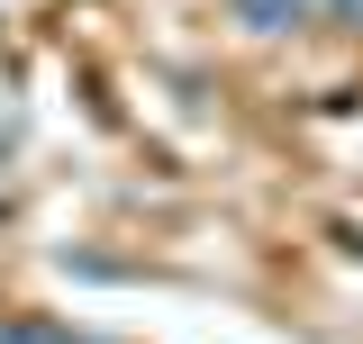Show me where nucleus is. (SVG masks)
Returning a JSON list of instances; mask_svg holds the SVG:
<instances>
[{"label":"nucleus","mask_w":363,"mask_h":344,"mask_svg":"<svg viewBox=\"0 0 363 344\" xmlns=\"http://www.w3.org/2000/svg\"><path fill=\"white\" fill-rule=\"evenodd\" d=\"M0 344H82V336L55 326V317H18V326H0Z\"/></svg>","instance_id":"1"}]
</instances>
